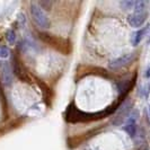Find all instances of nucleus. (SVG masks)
<instances>
[{
    "label": "nucleus",
    "instance_id": "17",
    "mask_svg": "<svg viewBox=\"0 0 150 150\" xmlns=\"http://www.w3.org/2000/svg\"><path fill=\"white\" fill-rule=\"evenodd\" d=\"M138 150H149V146H148V143L147 142H143L141 146H139V148Z\"/></svg>",
    "mask_w": 150,
    "mask_h": 150
},
{
    "label": "nucleus",
    "instance_id": "9",
    "mask_svg": "<svg viewBox=\"0 0 150 150\" xmlns=\"http://www.w3.org/2000/svg\"><path fill=\"white\" fill-rule=\"evenodd\" d=\"M148 17V13L144 11H139V13H133L128 16V23L132 27H140L142 26L143 23L146 22Z\"/></svg>",
    "mask_w": 150,
    "mask_h": 150
},
{
    "label": "nucleus",
    "instance_id": "16",
    "mask_svg": "<svg viewBox=\"0 0 150 150\" xmlns=\"http://www.w3.org/2000/svg\"><path fill=\"white\" fill-rule=\"evenodd\" d=\"M9 49H8L7 46H5V45H0V58L1 59H7L8 57H9Z\"/></svg>",
    "mask_w": 150,
    "mask_h": 150
},
{
    "label": "nucleus",
    "instance_id": "18",
    "mask_svg": "<svg viewBox=\"0 0 150 150\" xmlns=\"http://www.w3.org/2000/svg\"><path fill=\"white\" fill-rule=\"evenodd\" d=\"M144 77H146V78H150V67L146 70V72H144Z\"/></svg>",
    "mask_w": 150,
    "mask_h": 150
},
{
    "label": "nucleus",
    "instance_id": "12",
    "mask_svg": "<svg viewBox=\"0 0 150 150\" xmlns=\"http://www.w3.org/2000/svg\"><path fill=\"white\" fill-rule=\"evenodd\" d=\"M150 30V25H147V26H144L142 28H140L138 32H135L134 34H133V36H132V43H133L134 46L138 45L142 41V38L148 34V30Z\"/></svg>",
    "mask_w": 150,
    "mask_h": 150
},
{
    "label": "nucleus",
    "instance_id": "7",
    "mask_svg": "<svg viewBox=\"0 0 150 150\" xmlns=\"http://www.w3.org/2000/svg\"><path fill=\"white\" fill-rule=\"evenodd\" d=\"M135 57H137L135 52L124 54V55H122V57H120V58H117V59H115V60L111 61V62L108 63V68H110L111 70L116 71V70H119V69H122V68L129 66V64L135 59Z\"/></svg>",
    "mask_w": 150,
    "mask_h": 150
},
{
    "label": "nucleus",
    "instance_id": "19",
    "mask_svg": "<svg viewBox=\"0 0 150 150\" xmlns=\"http://www.w3.org/2000/svg\"><path fill=\"white\" fill-rule=\"evenodd\" d=\"M149 114H150V106H149Z\"/></svg>",
    "mask_w": 150,
    "mask_h": 150
},
{
    "label": "nucleus",
    "instance_id": "3",
    "mask_svg": "<svg viewBox=\"0 0 150 150\" xmlns=\"http://www.w3.org/2000/svg\"><path fill=\"white\" fill-rule=\"evenodd\" d=\"M11 60H13V71H14V74H15L16 77H17L22 83H32L33 77L30 76L28 69L26 68V66L24 64V62H23L22 59H21L18 49L13 53Z\"/></svg>",
    "mask_w": 150,
    "mask_h": 150
},
{
    "label": "nucleus",
    "instance_id": "11",
    "mask_svg": "<svg viewBox=\"0 0 150 150\" xmlns=\"http://www.w3.org/2000/svg\"><path fill=\"white\" fill-rule=\"evenodd\" d=\"M0 104L2 108V115H4V120H7L9 116V107H8V99L5 94V89L1 83V78H0Z\"/></svg>",
    "mask_w": 150,
    "mask_h": 150
},
{
    "label": "nucleus",
    "instance_id": "6",
    "mask_svg": "<svg viewBox=\"0 0 150 150\" xmlns=\"http://www.w3.org/2000/svg\"><path fill=\"white\" fill-rule=\"evenodd\" d=\"M132 107H133V100H131V99L124 100V102L120 105V111H119V113L113 117V120H112L113 125H115V127H120L121 124L124 122L125 117L130 115Z\"/></svg>",
    "mask_w": 150,
    "mask_h": 150
},
{
    "label": "nucleus",
    "instance_id": "2",
    "mask_svg": "<svg viewBox=\"0 0 150 150\" xmlns=\"http://www.w3.org/2000/svg\"><path fill=\"white\" fill-rule=\"evenodd\" d=\"M38 36L43 43L47 44L52 49H54L55 51L62 53L64 55L70 54L71 50H72L71 42L68 38H61L58 35H53V34L46 33V32H38Z\"/></svg>",
    "mask_w": 150,
    "mask_h": 150
},
{
    "label": "nucleus",
    "instance_id": "8",
    "mask_svg": "<svg viewBox=\"0 0 150 150\" xmlns=\"http://www.w3.org/2000/svg\"><path fill=\"white\" fill-rule=\"evenodd\" d=\"M35 81L38 83V87H40V89L42 91V95H43V100H44V103L46 104L47 106H51L52 104V100H53V91L52 89L44 83V81H42L41 79H38V78H35Z\"/></svg>",
    "mask_w": 150,
    "mask_h": 150
},
{
    "label": "nucleus",
    "instance_id": "15",
    "mask_svg": "<svg viewBox=\"0 0 150 150\" xmlns=\"http://www.w3.org/2000/svg\"><path fill=\"white\" fill-rule=\"evenodd\" d=\"M135 1H132V0H128V1H121L120 6L122 7L123 10H128V9H131L134 6Z\"/></svg>",
    "mask_w": 150,
    "mask_h": 150
},
{
    "label": "nucleus",
    "instance_id": "10",
    "mask_svg": "<svg viewBox=\"0 0 150 150\" xmlns=\"http://www.w3.org/2000/svg\"><path fill=\"white\" fill-rule=\"evenodd\" d=\"M138 115V112L134 111L133 113H130V117L129 120L127 121L125 125L123 127V130L128 133L131 138H134L135 134H137V124H135V120H137V116Z\"/></svg>",
    "mask_w": 150,
    "mask_h": 150
},
{
    "label": "nucleus",
    "instance_id": "13",
    "mask_svg": "<svg viewBox=\"0 0 150 150\" xmlns=\"http://www.w3.org/2000/svg\"><path fill=\"white\" fill-rule=\"evenodd\" d=\"M24 116L22 117H19V119H16V120L11 121L9 124H7L6 127H4V128L0 129V135H4L5 133H7L9 131H13L14 129L18 128V127H21V124H22L23 122H24Z\"/></svg>",
    "mask_w": 150,
    "mask_h": 150
},
{
    "label": "nucleus",
    "instance_id": "5",
    "mask_svg": "<svg viewBox=\"0 0 150 150\" xmlns=\"http://www.w3.org/2000/svg\"><path fill=\"white\" fill-rule=\"evenodd\" d=\"M30 15L33 17L34 22L36 23L40 27H42V28H49L50 27L51 22H50L49 17L45 15V13L38 5H36V4L30 5Z\"/></svg>",
    "mask_w": 150,
    "mask_h": 150
},
{
    "label": "nucleus",
    "instance_id": "4",
    "mask_svg": "<svg viewBox=\"0 0 150 150\" xmlns=\"http://www.w3.org/2000/svg\"><path fill=\"white\" fill-rule=\"evenodd\" d=\"M137 81V72L133 74L132 77L127 78V79H123L117 83V91H119V98H117V102L119 103H123L124 99L128 97V95L131 93V90L133 89Z\"/></svg>",
    "mask_w": 150,
    "mask_h": 150
},
{
    "label": "nucleus",
    "instance_id": "1",
    "mask_svg": "<svg viewBox=\"0 0 150 150\" xmlns=\"http://www.w3.org/2000/svg\"><path fill=\"white\" fill-rule=\"evenodd\" d=\"M120 105L121 104L119 102H115V103H113L112 105L106 107L104 111L88 113L79 110L74 103H71L67 107L66 112H64V120L67 121L68 123H72V124H76V123H88V122H91V121L102 120V119H105L107 116L113 115L114 113L116 112V110L119 108Z\"/></svg>",
    "mask_w": 150,
    "mask_h": 150
},
{
    "label": "nucleus",
    "instance_id": "14",
    "mask_svg": "<svg viewBox=\"0 0 150 150\" xmlns=\"http://www.w3.org/2000/svg\"><path fill=\"white\" fill-rule=\"evenodd\" d=\"M6 40L8 41V43L10 45H13L15 43L16 41V35H15V32L13 30H7V33H6Z\"/></svg>",
    "mask_w": 150,
    "mask_h": 150
}]
</instances>
